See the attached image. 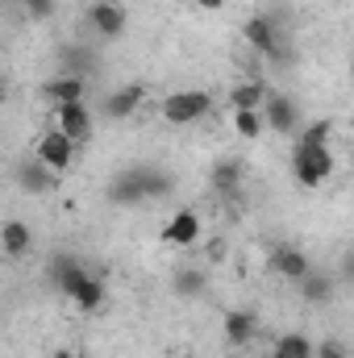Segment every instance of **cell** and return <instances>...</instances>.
I'll use <instances>...</instances> for the list:
<instances>
[{
	"label": "cell",
	"mask_w": 354,
	"mask_h": 358,
	"mask_svg": "<svg viewBox=\"0 0 354 358\" xmlns=\"http://www.w3.org/2000/svg\"><path fill=\"white\" fill-rule=\"evenodd\" d=\"M50 275H55V283H59L84 313H96V308L104 304V283H100L96 275H88L76 259H67V255L55 259V263H50Z\"/></svg>",
	"instance_id": "obj_1"
},
{
	"label": "cell",
	"mask_w": 354,
	"mask_h": 358,
	"mask_svg": "<svg viewBox=\"0 0 354 358\" xmlns=\"http://www.w3.org/2000/svg\"><path fill=\"white\" fill-rule=\"evenodd\" d=\"M213 113V96L200 88H183V92H171V96H163V104H159V117L167 121V125H192V121H200V117H208Z\"/></svg>",
	"instance_id": "obj_2"
},
{
	"label": "cell",
	"mask_w": 354,
	"mask_h": 358,
	"mask_svg": "<svg viewBox=\"0 0 354 358\" xmlns=\"http://www.w3.org/2000/svg\"><path fill=\"white\" fill-rule=\"evenodd\" d=\"M292 171L300 179V187H321L325 179L334 176V150L330 146H296Z\"/></svg>",
	"instance_id": "obj_3"
},
{
	"label": "cell",
	"mask_w": 354,
	"mask_h": 358,
	"mask_svg": "<svg viewBox=\"0 0 354 358\" xmlns=\"http://www.w3.org/2000/svg\"><path fill=\"white\" fill-rule=\"evenodd\" d=\"M34 159H38L42 167H50L55 176H63V171L76 163V142H71L67 134H59V129H46V134L38 138V146H34Z\"/></svg>",
	"instance_id": "obj_4"
},
{
	"label": "cell",
	"mask_w": 354,
	"mask_h": 358,
	"mask_svg": "<svg viewBox=\"0 0 354 358\" xmlns=\"http://www.w3.org/2000/svg\"><path fill=\"white\" fill-rule=\"evenodd\" d=\"M55 129L59 134H67L76 146L80 142H88L92 138V129H96V121H92V108H88V100H71V104H55Z\"/></svg>",
	"instance_id": "obj_5"
},
{
	"label": "cell",
	"mask_w": 354,
	"mask_h": 358,
	"mask_svg": "<svg viewBox=\"0 0 354 358\" xmlns=\"http://www.w3.org/2000/svg\"><path fill=\"white\" fill-rule=\"evenodd\" d=\"M259 117H263V129H275V134L288 138V134L296 129V121H300V108H296L292 96H283V92H267Z\"/></svg>",
	"instance_id": "obj_6"
},
{
	"label": "cell",
	"mask_w": 354,
	"mask_h": 358,
	"mask_svg": "<svg viewBox=\"0 0 354 358\" xmlns=\"http://www.w3.org/2000/svg\"><path fill=\"white\" fill-rule=\"evenodd\" d=\"M167 246H196V238H200V213H192V208H183V213H176L167 225H163V234H159Z\"/></svg>",
	"instance_id": "obj_7"
},
{
	"label": "cell",
	"mask_w": 354,
	"mask_h": 358,
	"mask_svg": "<svg viewBox=\"0 0 354 358\" xmlns=\"http://www.w3.org/2000/svg\"><path fill=\"white\" fill-rule=\"evenodd\" d=\"M88 21H92V29H96L100 38H121V34H125V8H121V4H113V0L92 4Z\"/></svg>",
	"instance_id": "obj_8"
},
{
	"label": "cell",
	"mask_w": 354,
	"mask_h": 358,
	"mask_svg": "<svg viewBox=\"0 0 354 358\" xmlns=\"http://www.w3.org/2000/svg\"><path fill=\"white\" fill-rule=\"evenodd\" d=\"M221 334H225V342H229V346H246V342L259 334V317H255L250 308H234V313H225Z\"/></svg>",
	"instance_id": "obj_9"
},
{
	"label": "cell",
	"mask_w": 354,
	"mask_h": 358,
	"mask_svg": "<svg viewBox=\"0 0 354 358\" xmlns=\"http://www.w3.org/2000/svg\"><path fill=\"white\" fill-rule=\"evenodd\" d=\"M0 250H4L8 259L29 255V250H34V229H29L25 221H4V225H0Z\"/></svg>",
	"instance_id": "obj_10"
},
{
	"label": "cell",
	"mask_w": 354,
	"mask_h": 358,
	"mask_svg": "<svg viewBox=\"0 0 354 358\" xmlns=\"http://www.w3.org/2000/svg\"><path fill=\"white\" fill-rule=\"evenodd\" d=\"M17 183H21L25 192H34V196H42V192H50V187L59 183V176H55L50 167H42L38 159H29V163H21V167H17Z\"/></svg>",
	"instance_id": "obj_11"
},
{
	"label": "cell",
	"mask_w": 354,
	"mask_h": 358,
	"mask_svg": "<svg viewBox=\"0 0 354 358\" xmlns=\"http://www.w3.org/2000/svg\"><path fill=\"white\" fill-rule=\"evenodd\" d=\"M84 92H88L84 76H59V80H50V84L42 88V96H46L50 104H71V100H84Z\"/></svg>",
	"instance_id": "obj_12"
},
{
	"label": "cell",
	"mask_w": 354,
	"mask_h": 358,
	"mask_svg": "<svg viewBox=\"0 0 354 358\" xmlns=\"http://www.w3.org/2000/svg\"><path fill=\"white\" fill-rule=\"evenodd\" d=\"M142 100H146V88H142V84H129V88H117L104 100V113H108V117H134Z\"/></svg>",
	"instance_id": "obj_13"
},
{
	"label": "cell",
	"mask_w": 354,
	"mask_h": 358,
	"mask_svg": "<svg viewBox=\"0 0 354 358\" xmlns=\"http://www.w3.org/2000/svg\"><path fill=\"white\" fill-rule=\"evenodd\" d=\"M242 38H246L250 50H259V55H275V25H271L267 17H250V21L242 25Z\"/></svg>",
	"instance_id": "obj_14"
},
{
	"label": "cell",
	"mask_w": 354,
	"mask_h": 358,
	"mask_svg": "<svg viewBox=\"0 0 354 358\" xmlns=\"http://www.w3.org/2000/svg\"><path fill=\"white\" fill-rule=\"evenodd\" d=\"M271 263H275V271H279L283 279H292V283H300V279H304V275L313 271V263H309V259H304V255H300L296 246H279Z\"/></svg>",
	"instance_id": "obj_15"
},
{
	"label": "cell",
	"mask_w": 354,
	"mask_h": 358,
	"mask_svg": "<svg viewBox=\"0 0 354 358\" xmlns=\"http://www.w3.org/2000/svg\"><path fill=\"white\" fill-rule=\"evenodd\" d=\"M267 100V84L263 80H246V84H238V88L229 92V108H263Z\"/></svg>",
	"instance_id": "obj_16"
},
{
	"label": "cell",
	"mask_w": 354,
	"mask_h": 358,
	"mask_svg": "<svg viewBox=\"0 0 354 358\" xmlns=\"http://www.w3.org/2000/svg\"><path fill=\"white\" fill-rule=\"evenodd\" d=\"M234 129H238V138L259 142V134H263V117H259L255 108H234Z\"/></svg>",
	"instance_id": "obj_17"
},
{
	"label": "cell",
	"mask_w": 354,
	"mask_h": 358,
	"mask_svg": "<svg viewBox=\"0 0 354 358\" xmlns=\"http://www.w3.org/2000/svg\"><path fill=\"white\" fill-rule=\"evenodd\" d=\"M275 350H283V355H292V358H313V338H304V334H283V338L275 342Z\"/></svg>",
	"instance_id": "obj_18"
},
{
	"label": "cell",
	"mask_w": 354,
	"mask_h": 358,
	"mask_svg": "<svg viewBox=\"0 0 354 358\" xmlns=\"http://www.w3.org/2000/svg\"><path fill=\"white\" fill-rule=\"evenodd\" d=\"M330 134H334V121H313L296 146H330Z\"/></svg>",
	"instance_id": "obj_19"
},
{
	"label": "cell",
	"mask_w": 354,
	"mask_h": 358,
	"mask_svg": "<svg viewBox=\"0 0 354 358\" xmlns=\"http://www.w3.org/2000/svg\"><path fill=\"white\" fill-rule=\"evenodd\" d=\"M176 292L179 296H200V292H204V275H200V271H179Z\"/></svg>",
	"instance_id": "obj_20"
},
{
	"label": "cell",
	"mask_w": 354,
	"mask_h": 358,
	"mask_svg": "<svg viewBox=\"0 0 354 358\" xmlns=\"http://www.w3.org/2000/svg\"><path fill=\"white\" fill-rule=\"evenodd\" d=\"M300 287H304L309 300H325V296H330V279H325V275H313V271L300 279Z\"/></svg>",
	"instance_id": "obj_21"
},
{
	"label": "cell",
	"mask_w": 354,
	"mask_h": 358,
	"mask_svg": "<svg viewBox=\"0 0 354 358\" xmlns=\"http://www.w3.org/2000/svg\"><path fill=\"white\" fill-rule=\"evenodd\" d=\"M313 358H346V346L342 342H313Z\"/></svg>",
	"instance_id": "obj_22"
},
{
	"label": "cell",
	"mask_w": 354,
	"mask_h": 358,
	"mask_svg": "<svg viewBox=\"0 0 354 358\" xmlns=\"http://www.w3.org/2000/svg\"><path fill=\"white\" fill-rule=\"evenodd\" d=\"M213 183H217V187H234V183H238V163L217 167V171H213Z\"/></svg>",
	"instance_id": "obj_23"
},
{
	"label": "cell",
	"mask_w": 354,
	"mask_h": 358,
	"mask_svg": "<svg viewBox=\"0 0 354 358\" xmlns=\"http://www.w3.org/2000/svg\"><path fill=\"white\" fill-rule=\"evenodd\" d=\"M21 8H25L29 17H38V21H42V17H50V8H55V0H25Z\"/></svg>",
	"instance_id": "obj_24"
},
{
	"label": "cell",
	"mask_w": 354,
	"mask_h": 358,
	"mask_svg": "<svg viewBox=\"0 0 354 358\" xmlns=\"http://www.w3.org/2000/svg\"><path fill=\"white\" fill-rule=\"evenodd\" d=\"M225 0H200V8H221Z\"/></svg>",
	"instance_id": "obj_25"
},
{
	"label": "cell",
	"mask_w": 354,
	"mask_h": 358,
	"mask_svg": "<svg viewBox=\"0 0 354 358\" xmlns=\"http://www.w3.org/2000/svg\"><path fill=\"white\" fill-rule=\"evenodd\" d=\"M4 96H8V88H4V80H0V104H4Z\"/></svg>",
	"instance_id": "obj_26"
},
{
	"label": "cell",
	"mask_w": 354,
	"mask_h": 358,
	"mask_svg": "<svg viewBox=\"0 0 354 358\" xmlns=\"http://www.w3.org/2000/svg\"><path fill=\"white\" fill-rule=\"evenodd\" d=\"M271 358H292V355H283V350H275V355H271Z\"/></svg>",
	"instance_id": "obj_27"
},
{
	"label": "cell",
	"mask_w": 354,
	"mask_h": 358,
	"mask_svg": "<svg viewBox=\"0 0 354 358\" xmlns=\"http://www.w3.org/2000/svg\"><path fill=\"white\" fill-rule=\"evenodd\" d=\"M4 4H25V0H4Z\"/></svg>",
	"instance_id": "obj_28"
}]
</instances>
